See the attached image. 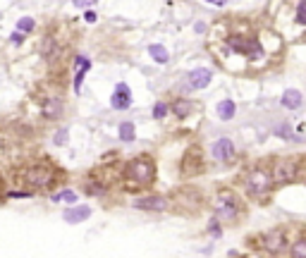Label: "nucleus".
I'll return each mask as SVG.
<instances>
[{
    "instance_id": "obj_26",
    "label": "nucleus",
    "mask_w": 306,
    "mask_h": 258,
    "mask_svg": "<svg viewBox=\"0 0 306 258\" xmlns=\"http://www.w3.org/2000/svg\"><path fill=\"white\" fill-rule=\"evenodd\" d=\"M275 134H280V137H285V139H292V132H289V127H287V124H285V127H280V129L275 132Z\"/></svg>"
},
{
    "instance_id": "obj_23",
    "label": "nucleus",
    "mask_w": 306,
    "mask_h": 258,
    "mask_svg": "<svg viewBox=\"0 0 306 258\" xmlns=\"http://www.w3.org/2000/svg\"><path fill=\"white\" fill-rule=\"evenodd\" d=\"M165 115H167V105H165V103H156V105H153V117H156V120H163Z\"/></svg>"
},
{
    "instance_id": "obj_14",
    "label": "nucleus",
    "mask_w": 306,
    "mask_h": 258,
    "mask_svg": "<svg viewBox=\"0 0 306 258\" xmlns=\"http://www.w3.org/2000/svg\"><path fill=\"white\" fill-rule=\"evenodd\" d=\"M282 105L285 108H299L302 105V93L299 91H294V88H287L285 93H282Z\"/></svg>"
},
{
    "instance_id": "obj_27",
    "label": "nucleus",
    "mask_w": 306,
    "mask_h": 258,
    "mask_svg": "<svg viewBox=\"0 0 306 258\" xmlns=\"http://www.w3.org/2000/svg\"><path fill=\"white\" fill-rule=\"evenodd\" d=\"M65 139H67V129H60L55 134V143H65Z\"/></svg>"
},
{
    "instance_id": "obj_15",
    "label": "nucleus",
    "mask_w": 306,
    "mask_h": 258,
    "mask_svg": "<svg viewBox=\"0 0 306 258\" xmlns=\"http://www.w3.org/2000/svg\"><path fill=\"white\" fill-rule=\"evenodd\" d=\"M74 62H77V77H74V88L79 91V88H82V79H84V74H86V69L91 67V62H89L86 57H77Z\"/></svg>"
},
{
    "instance_id": "obj_20",
    "label": "nucleus",
    "mask_w": 306,
    "mask_h": 258,
    "mask_svg": "<svg viewBox=\"0 0 306 258\" xmlns=\"http://www.w3.org/2000/svg\"><path fill=\"white\" fill-rule=\"evenodd\" d=\"M84 191L91 194V196H101V194H106V187L98 184V182H86V184H84Z\"/></svg>"
},
{
    "instance_id": "obj_29",
    "label": "nucleus",
    "mask_w": 306,
    "mask_h": 258,
    "mask_svg": "<svg viewBox=\"0 0 306 258\" xmlns=\"http://www.w3.org/2000/svg\"><path fill=\"white\" fill-rule=\"evenodd\" d=\"M84 19H86V22H96V12H91V10H89V12L84 15Z\"/></svg>"
},
{
    "instance_id": "obj_2",
    "label": "nucleus",
    "mask_w": 306,
    "mask_h": 258,
    "mask_svg": "<svg viewBox=\"0 0 306 258\" xmlns=\"http://www.w3.org/2000/svg\"><path fill=\"white\" fill-rule=\"evenodd\" d=\"M247 189L251 196H263L270 189V174L266 170H251L247 177Z\"/></svg>"
},
{
    "instance_id": "obj_16",
    "label": "nucleus",
    "mask_w": 306,
    "mask_h": 258,
    "mask_svg": "<svg viewBox=\"0 0 306 258\" xmlns=\"http://www.w3.org/2000/svg\"><path fill=\"white\" fill-rule=\"evenodd\" d=\"M218 117L220 120H232L234 117V103L227 98V101H223V103H218Z\"/></svg>"
},
{
    "instance_id": "obj_18",
    "label": "nucleus",
    "mask_w": 306,
    "mask_h": 258,
    "mask_svg": "<svg viewBox=\"0 0 306 258\" xmlns=\"http://www.w3.org/2000/svg\"><path fill=\"white\" fill-rule=\"evenodd\" d=\"M172 110H175L177 117H187V115L194 110V103H192V101H177V103L172 105Z\"/></svg>"
},
{
    "instance_id": "obj_13",
    "label": "nucleus",
    "mask_w": 306,
    "mask_h": 258,
    "mask_svg": "<svg viewBox=\"0 0 306 258\" xmlns=\"http://www.w3.org/2000/svg\"><path fill=\"white\" fill-rule=\"evenodd\" d=\"M43 115L48 117V120H55L62 115V101L60 98H51V101H46L43 103Z\"/></svg>"
},
{
    "instance_id": "obj_25",
    "label": "nucleus",
    "mask_w": 306,
    "mask_h": 258,
    "mask_svg": "<svg viewBox=\"0 0 306 258\" xmlns=\"http://www.w3.org/2000/svg\"><path fill=\"white\" fill-rule=\"evenodd\" d=\"M17 27H19V31H31V29H34V19H31V17H22V19L17 22Z\"/></svg>"
},
{
    "instance_id": "obj_22",
    "label": "nucleus",
    "mask_w": 306,
    "mask_h": 258,
    "mask_svg": "<svg viewBox=\"0 0 306 258\" xmlns=\"http://www.w3.org/2000/svg\"><path fill=\"white\" fill-rule=\"evenodd\" d=\"M53 201H67V203H74V201H77V194H74V191H67V189H65V191L55 194V196H53Z\"/></svg>"
},
{
    "instance_id": "obj_6",
    "label": "nucleus",
    "mask_w": 306,
    "mask_h": 258,
    "mask_svg": "<svg viewBox=\"0 0 306 258\" xmlns=\"http://www.w3.org/2000/svg\"><path fill=\"white\" fill-rule=\"evenodd\" d=\"M263 246H266L270 254H282L285 246H287V241H285V232H280V229L268 232V234L263 237Z\"/></svg>"
},
{
    "instance_id": "obj_1",
    "label": "nucleus",
    "mask_w": 306,
    "mask_h": 258,
    "mask_svg": "<svg viewBox=\"0 0 306 258\" xmlns=\"http://www.w3.org/2000/svg\"><path fill=\"white\" fill-rule=\"evenodd\" d=\"M153 174H156V168L151 163V158H134L127 163L125 168V179L129 184H137V187H144V184H151L153 182Z\"/></svg>"
},
{
    "instance_id": "obj_19",
    "label": "nucleus",
    "mask_w": 306,
    "mask_h": 258,
    "mask_svg": "<svg viewBox=\"0 0 306 258\" xmlns=\"http://www.w3.org/2000/svg\"><path fill=\"white\" fill-rule=\"evenodd\" d=\"M134 137H137L134 134V124L132 122H122L120 124V139L122 141H134Z\"/></svg>"
},
{
    "instance_id": "obj_31",
    "label": "nucleus",
    "mask_w": 306,
    "mask_h": 258,
    "mask_svg": "<svg viewBox=\"0 0 306 258\" xmlns=\"http://www.w3.org/2000/svg\"><path fill=\"white\" fill-rule=\"evenodd\" d=\"M206 2H211V5H225L227 0H206Z\"/></svg>"
},
{
    "instance_id": "obj_5",
    "label": "nucleus",
    "mask_w": 306,
    "mask_h": 258,
    "mask_svg": "<svg viewBox=\"0 0 306 258\" xmlns=\"http://www.w3.org/2000/svg\"><path fill=\"white\" fill-rule=\"evenodd\" d=\"M110 103H112V108H115V110H127V108H129V103H132V91H129V86H127V84H117V86H115V93H112Z\"/></svg>"
},
{
    "instance_id": "obj_9",
    "label": "nucleus",
    "mask_w": 306,
    "mask_h": 258,
    "mask_svg": "<svg viewBox=\"0 0 306 258\" xmlns=\"http://www.w3.org/2000/svg\"><path fill=\"white\" fill-rule=\"evenodd\" d=\"M237 213H239V206L230 199V196H220L218 206H216V215H218L220 220H232Z\"/></svg>"
},
{
    "instance_id": "obj_8",
    "label": "nucleus",
    "mask_w": 306,
    "mask_h": 258,
    "mask_svg": "<svg viewBox=\"0 0 306 258\" xmlns=\"http://www.w3.org/2000/svg\"><path fill=\"white\" fill-rule=\"evenodd\" d=\"M230 46L237 51V53H247L251 60H256V57L261 55V43L258 41H244V38H232L230 41Z\"/></svg>"
},
{
    "instance_id": "obj_21",
    "label": "nucleus",
    "mask_w": 306,
    "mask_h": 258,
    "mask_svg": "<svg viewBox=\"0 0 306 258\" xmlns=\"http://www.w3.org/2000/svg\"><path fill=\"white\" fill-rule=\"evenodd\" d=\"M292 258H306V239H299L292 244Z\"/></svg>"
},
{
    "instance_id": "obj_30",
    "label": "nucleus",
    "mask_w": 306,
    "mask_h": 258,
    "mask_svg": "<svg viewBox=\"0 0 306 258\" xmlns=\"http://www.w3.org/2000/svg\"><path fill=\"white\" fill-rule=\"evenodd\" d=\"M10 196H12V199H24V196H29V194L27 191H12Z\"/></svg>"
},
{
    "instance_id": "obj_4",
    "label": "nucleus",
    "mask_w": 306,
    "mask_h": 258,
    "mask_svg": "<svg viewBox=\"0 0 306 258\" xmlns=\"http://www.w3.org/2000/svg\"><path fill=\"white\" fill-rule=\"evenodd\" d=\"M297 163L294 160H280L278 165H275V170H273V182H278V184H287V182H294L297 179Z\"/></svg>"
},
{
    "instance_id": "obj_10",
    "label": "nucleus",
    "mask_w": 306,
    "mask_h": 258,
    "mask_svg": "<svg viewBox=\"0 0 306 258\" xmlns=\"http://www.w3.org/2000/svg\"><path fill=\"white\" fill-rule=\"evenodd\" d=\"M91 215V208L89 206H72V208H67L65 213H62V218H65V223H70V225H77V223H82Z\"/></svg>"
},
{
    "instance_id": "obj_12",
    "label": "nucleus",
    "mask_w": 306,
    "mask_h": 258,
    "mask_svg": "<svg viewBox=\"0 0 306 258\" xmlns=\"http://www.w3.org/2000/svg\"><path fill=\"white\" fill-rule=\"evenodd\" d=\"M211 77H213L211 69H194V72H189V86L192 88H206L211 84Z\"/></svg>"
},
{
    "instance_id": "obj_7",
    "label": "nucleus",
    "mask_w": 306,
    "mask_h": 258,
    "mask_svg": "<svg viewBox=\"0 0 306 258\" xmlns=\"http://www.w3.org/2000/svg\"><path fill=\"white\" fill-rule=\"evenodd\" d=\"M134 208H139V210H165L167 199L165 196H158V194H153V196H141V199L134 201Z\"/></svg>"
},
{
    "instance_id": "obj_17",
    "label": "nucleus",
    "mask_w": 306,
    "mask_h": 258,
    "mask_svg": "<svg viewBox=\"0 0 306 258\" xmlns=\"http://www.w3.org/2000/svg\"><path fill=\"white\" fill-rule=\"evenodd\" d=\"M148 53H151V57H153L156 62H163V65H165L167 60H170V55H167V51L163 48V46H158V43L148 46Z\"/></svg>"
},
{
    "instance_id": "obj_3",
    "label": "nucleus",
    "mask_w": 306,
    "mask_h": 258,
    "mask_svg": "<svg viewBox=\"0 0 306 258\" xmlns=\"http://www.w3.org/2000/svg\"><path fill=\"white\" fill-rule=\"evenodd\" d=\"M24 179L31 187H48L51 179H53V168L51 165H34V168L27 170Z\"/></svg>"
},
{
    "instance_id": "obj_11",
    "label": "nucleus",
    "mask_w": 306,
    "mask_h": 258,
    "mask_svg": "<svg viewBox=\"0 0 306 258\" xmlns=\"http://www.w3.org/2000/svg\"><path fill=\"white\" fill-rule=\"evenodd\" d=\"M234 155V143L230 141V139H220V141L213 143V158H218V160H230Z\"/></svg>"
},
{
    "instance_id": "obj_24",
    "label": "nucleus",
    "mask_w": 306,
    "mask_h": 258,
    "mask_svg": "<svg viewBox=\"0 0 306 258\" xmlns=\"http://www.w3.org/2000/svg\"><path fill=\"white\" fill-rule=\"evenodd\" d=\"M297 22H299V24H306V0H302L299 7H297Z\"/></svg>"
},
{
    "instance_id": "obj_28",
    "label": "nucleus",
    "mask_w": 306,
    "mask_h": 258,
    "mask_svg": "<svg viewBox=\"0 0 306 258\" xmlns=\"http://www.w3.org/2000/svg\"><path fill=\"white\" fill-rule=\"evenodd\" d=\"M72 2H74L77 7H86V5H93L96 0H72Z\"/></svg>"
}]
</instances>
